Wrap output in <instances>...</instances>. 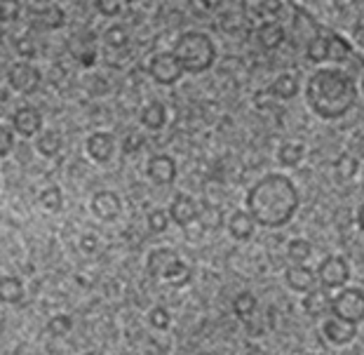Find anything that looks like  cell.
<instances>
[{"mask_svg": "<svg viewBox=\"0 0 364 355\" xmlns=\"http://www.w3.org/2000/svg\"><path fill=\"white\" fill-rule=\"evenodd\" d=\"M122 3H125V0H95V7L102 17L113 19L122 12Z\"/></svg>", "mask_w": 364, "mask_h": 355, "instance_id": "cell-34", "label": "cell"}, {"mask_svg": "<svg viewBox=\"0 0 364 355\" xmlns=\"http://www.w3.org/2000/svg\"><path fill=\"white\" fill-rule=\"evenodd\" d=\"M90 210L95 212L97 219L115 221L122 212V200L115 191H97L90 200Z\"/></svg>", "mask_w": 364, "mask_h": 355, "instance_id": "cell-10", "label": "cell"}, {"mask_svg": "<svg viewBox=\"0 0 364 355\" xmlns=\"http://www.w3.org/2000/svg\"><path fill=\"white\" fill-rule=\"evenodd\" d=\"M247 210L259 226L282 228L299 212V189L282 172H270L247 191Z\"/></svg>", "mask_w": 364, "mask_h": 355, "instance_id": "cell-1", "label": "cell"}, {"mask_svg": "<svg viewBox=\"0 0 364 355\" xmlns=\"http://www.w3.org/2000/svg\"><path fill=\"white\" fill-rule=\"evenodd\" d=\"M141 125L146 129H162L167 125V106L153 99L141 109Z\"/></svg>", "mask_w": 364, "mask_h": 355, "instance_id": "cell-19", "label": "cell"}, {"mask_svg": "<svg viewBox=\"0 0 364 355\" xmlns=\"http://www.w3.org/2000/svg\"><path fill=\"white\" fill-rule=\"evenodd\" d=\"M355 83L341 68H317L306 83L308 109L322 120H341L348 115L355 106Z\"/></svg>", "mask_w": 364, "mask_h": 355, "instance_id": "cell-2", "label": "cell"}, {"mask_svg": "<svg viewBox=\"0 0 364 355\" xmlns=\"http://www.w3.org/2000/svg\"><path fill=\"white\" fill-rule=\"evenodd\" d=\"M17 50H19V55L24 57V59H31L36 55V48H33V43L28 41V38H19L17 41Z\"/></svg>", "mask_w": 364, "mask_h": 355, "instance_id": "cell-39", "label": "cell"}, {"mask_svg": "<svg viewBox=\"0 0 364 355\" xmlns=\"http://www.w3.org/2000/svg\"><path fill=\"white\" fill-rule=\"evenodd\" d=\"M125 3H136V0H125Z\"/></svg>", "mask_w": 364, "mask_h": 355, "instance_id": "cell-45", "label": "cell"}, {"mask_svg": "<svg viewBox=\"0 0 364 355\" xmlns=\"http://www.w3.org/2000/svg\"><path fill=\"white\" fill-rule=\"evenodd\" d=\"M203 3V7L205 10H209V12H214V10H219V7L226 3V0H200Z\"/></svg>", "mask_w": 364, "mask_h": 355, "instance_id": "cell-41", "label": "cell"}, {"mask_svg": "<svg viewBox=\"0 0 364 355\" xmlns=\"http://www.w3.org/2000/svg\"><path fill=\"white\" fill-rule=\"evenodd\" d=\"M80 250L82 252H87V254H92L97 250V238L95 235H85L82 240H80Z\"/></svg>", "mask_w": 364, "mask_h": 355, "instance_id": "cell-40", "label": "cell"}, {"mask_svg": "<svg viewBox=\"0 0 364 355\" xmlns=\"http://www.w3.org/2000/svg\"><path fill=\"white\" fill-rule=\"evenodd\" d=\"M257 226H259V223L250 214V210H235L233 214H230V219H228V233L240 243L250 240Z\"/></svg>", "mask_w": 364, "mask_h": 355, "instance_id": "cell-16", "label": "cell"}, {"mask_svg": "<svg viewBox=\"0 0 364 355\" xmlns=\"http://www.w3.org/2000/svg\"><path fill=\"white\" fill-rule=\"evenodd\" d=\"M311 257H313V245L306 238H294V240L287 243V259L291 264H306Z\"/></svg>", "mask_w": 364, "mask_h": 355, "instance_id": "cell-24", "label": "cell"}, {"mask_svg": "<svg viewBox=\"0 0 364 355\" xmlns=\"http://www.w3.org/2000/svg\"><path fill=\"white\" fill-rule=\"evenodd\" d=\"M169 221H172V217H169V212L165 210H151L149 212V228L153 231V233H165V231L169 228Z\"/></svg>", "mask_w": 364, "mask_h": 355, "instance_id": "cell-32", "label": "cell"}, {"mask_svg": "<svg viewBox=\"0 0 364 355\" xmlns=\"http://www.w3.org/2000/svg\"><path fill=\"white\" fill-rule=\"evenodd\" d=\"M172 52L179 57L186 73H205L216 61V43L205 31H186L176 38Z\"/></svg>", "mask_w": 364, "mask_h": 355, "instance_id": "cell-3", "label": "cell"}, {"mask_svg": "<svg viewBox=\"0 0 364 355\" xmlns=\"http://www.w3.org/2000/svg\"><path fill=\"white\" fill-rule=\"evenodd\" d=\"M317 277H320V285L327 290H341L346 287L348 280H350V266L343 257L338 254H329L320 261L317 266Z\"/></svg>", "mask_w": 364, "mask_h": 355, "instance_id": "cell-7", "label": "cell"}, {"mask_svg": "<svg viewBox=\"0 0 364 355\" xmlns=\"http://www.w3.org/2000/svg\"><path fill=\"white\" fill-rule=\"evenodd\" d=\"M263 10L270 12V14L277 12L280 10V0H263Z\"/></svg>", "mask_w": 364, "mask_h": 355, "instance_id": "cell-42", "label": "cell"}, {"mask_svg": "<svg viewBox=\"0 0 364 355\" xmlns=\"http://www.w3.org/2000/svg\"><path fill=\"white\" fill-rule=\"evenodd\" d=\"M306 55H308V59L313 61V64H322V61H329V38H324V36L311 38Z\"/></svg>", "mask_w": 364, "mask_h": 355, "instance_id": "cell-28", "label": "cell"}, {"mask_svg": "<svg viewBox=\"0 0 364 355\" xmlns=\"http://www.w3.org/2000/svg\"><path fill=\"white\" fill-rule=\"evenodd\" d=\"M186 73L183 64L174 52H156L149 61V75L158 85H176L181 80V75Z\"/></svg>", "mask_w": 364, "mask_h": 355, "instance_id": "cell-6", "label": "cell"}, {"mask_svg": "<svg viewBox=\"0 0 364 355\" xmlns=\"http://www.w3.org/2000/svg\"><path fill=\"white\" fill-rule=\"evenodd\" d=\"M64 146V139L57 132V129H43L41 134L36 137V151L45 158H54Z\"/></svg>", "mask_w": 364, "mask_h": 355, "instance_id": "cell-20", "label": "cell"}, {"mask_svg": "<svg viewBox=\"0 0 364 355\" xmlns=\"http://www.w3.org/2000/svg\"><path fill=\"white\" fill-rule=\"evenodd\" d=\"M12 127L17 129L19 137H38L43 132V113L36 106H19L12 113Z\"/></svg>", "mask_w": 364, "mask_h": 355, "instance_id": "cell-11", "label": "cell"}, {"mask_svg": "<svg viewBox=\"0 0 364 355\" xmlns=\"http://www.w3.org/2000/svg\"><path fill=\"white\" fill-rule=\"evenodd\" d=\"M71 327H73V320L64 313L54 315V318H50V322H48V329L52 337H66L68 332H71Z\"/></svg>", "mask_w": 364, "mask_h": 355, "instance_id": "cell-33", "label": "cell"}, {"mask_svg": "<svg viewBox=\"0 0 364 355\" xmlns=\"http://www.w3.org/2000/svg\"><path fill=\"white\" fill-rule=\"evenodd\" d=\"M21 12V3L19 0H0V14H3V21L10 24V21H17Z\"/></svg>", "mask_w": 364, "mask_h": 355, "instance_id": "cell-37", "label": "cell"}, {"mask_svg": "<svg viewBox=\"0 0 364 355\" xmlns=\"http://www.w3.org/2000/svg\"><path fill=\"white\" fill-rule=\"evenodd\" d=\"M299 90H301V85L294 73H280L273 80V85H270V95L277 99H294L299 95Z\"/></svg>", "mask_w": 364, "mask_h": 355, "instance_id": "cell-21", "label": "cell"}, {"mask_svg": "<svg viewBox=\"0 0 364 355\" xmlns=\"http://www.w3.org/2000/svg\"><path fill=\"white\" fill-rule=\"evenodd\" d=\"M350 57V45H348L343 38L331 36L329 38V59L331 61H346Z\"/></svg>", "mask_w": 364, "mask_h": 355, "instance_id": "cell-31", "label": "cell"}, {"mask_svg": "<svg viewBox=\"0 0 364 355\" xmlns=\"http://www.w3.org/2000/svg\"><path fill=\"white\" fill-rule=\"evenodd\" d=\"M104 43L108 45V48H113V50L127 48V43H129L127 28H125V26H120V24H111V26H108V28L104 31Z\"/></svg>", "mask_w": 364, "mask_h": 355, "instance_id": "cell-29", "label": "cell"}, {"mask_svg": "<svg viewBox=\"0 0 364 355\" xmlns=\"http://www.w3.org/2000/svg\"><path fill=\"white\" fill-rule=\"evenodd\" d=\"M257 41L263 50H277L284 43V28L277 21H263L257 28Z\"/></svg>", "mask_w": 364, "mask_h": 355, "instance_id": "cell-18", "label": "cell"}, {"mask_svg": "<svg viewBox=\"0 0 364 355\" xmlns=\"http://www.w3.org/2000/svg\"><path fill=\"white\" fill-rule=\"evenodd\" d=\"M14 134H17V129L10 127V125H3L0 127V156L7 158L14 149Z\"/></svg>", "mask_w": 364, "mask_h": 355, "instance_id": "cell-36", "label": "cell"}, {"mask_svg": "<svg viewBox=\"0 0 364 355\" xmlns=\"http://www.w3.org/2000/svg\"><path fill=\"white\" fill-rule=\"evenodd\" d=\"M85 151H87V156L95 160V163L104 165L108 160L113 158V151H115V139L111 132H104V129H97V132H92L87 137V142H85Z\"/></svg>", "mask_w": 364, "mask_h": 355, "instance_id": "cell-14", "label": "cell"}, {"mask_svg": "<svg viewBox=\"0 0 364 355\" xmlns=\"http://www.w3.org/2000/svg\"><path fill=\"white\" fill-rule=\"evenodd\" d=\"M146 268H149V273L153 277L174 285V287H183L191 280V268L183 264L181 257L172 247H158V250H153L149 254V259H146Z\"/></svg>", "mask_w": 364, "mask_h": 355, "instance_id": "cell-4", "label": "cell"}, {"mask_svg": "<svg viewBox=\"0 0 364 355\" xmlns=\"http://www.w3.org/2000/svg\"><path fill=\"white\" fill-rule=\"evenodd\" d=\"M322 334L327 337V341H331L334 346H346L350 344L355 337H358V325L348 320H341L336 315H331L329 320L322 322Z\"/></svg>", "mask_w": 364, "mask_h": 355, "instance_id": "cell-15", "label": "cell"}, {"mask_svg": "<svg viewBox=\"0 0 364 355\" xmlns=\"http://www.w3.org/2000/svg\"><path fill=\"white\" fill-rule=\"evenodd\" d=\"M284 282L287 287L294 292H301V295H308L311 290H315L320 285V277H317V271H313L311 266L304 264H291L284 271Z\"/></svg>", "mask_w": 364, "mask_h": 355, "instance_id": "cell-12", "label": "cell"}, {"mask_svg": "<svg viewBox=\"0 0 364 355\" xmlns=\"http://www.w3.org/2000/svg\"><path fill=\"white\" fill-rule=\"evenodd\" d=\"M198 223H200V226H203L205 231H216V228H221L223 214H221V210H219V205H214V203H203V205H200Z\"/></svg>", "mask_w": 364, "mask_h": 355, "instance_id": "cell-25", "label": "cell"}, {"mask_svg": "<svg viewBox=\"0 0 364 355\" xmlns=\"http://www.w3.org/2000/svg\"><path fill=\"white\" fill-rule=\"evenodd\" d=\"M146 144V137L139 134V132H129L125 134V139H122V153H127V156H134V153H139L144 149Z\"/></svg>", "mask_w": 364, "mask_h": 355, "instance_id": "cell-35", "label": "cell"}, {"mask_svg": "<svg viewBox=\"0 0 364 355\" xmlns=\"http://www.w3.org/2000/svg\"><path fill=\"white\" fill-rule=\"evenodd\" d=\"M146 174L158 186H172L176 181V160L167 153H156L146 163Z\"/></svg>", "mask_w": 364, "mask_h": 355, "instance_id": "cell-9", "label": "cell"}, {"mask_svg": "<svg viewBox=\"0 0 364 355\" xmlns=\"http://www.w3.org/2000/svg\"><path fill=\"white\" fill-rule=\"evenodd\" d=\"M334 172L341 181H350L355 174L360 172V160L350 156V153H341V156L336 158L334 163Z\"/></svg>", "mask_w": 364, "mask_h": 355, "instance_id": "cell-26", "label": "cell"}, {"mask_svg": "<svg viewBox=\"0 0 364 355\" xmlns=\"http://www.w3.org/2000/svg\"><path fill=\"white\" fill-rule=\"evenodd\" d=\"M41 205L48 212H59L64 207V193H61L59 186H48L41 193Z\"/></svg>", "mask_w": 364, "mask_h": 355, "instance_id": "cell-30", "label": "cell"}, {"mask_svg": "<svg viewBox=\"0 0 364 355\" xmlns=\"http://www.w3.org/2000/svg\"><path fill=\"white\" fill-rule=\"evenodd\" d=\"M0 299H3V304H21V299H24V285H21L19 277H12V275H3V280H0Z\"/></svg>", "mask_w": 364, "mask_h": 355, "instance_id": "cell-22", "label": "cell"}, {"mask_svg": "<svg viewBox=\"0 0 364 355\" xmlns=\"http://www.w3.org/2000/svg\"><path fill=\"white\" fill-rule=\"evenodd\" d=\"M7 83L12 85V90L21 92V95H31V92L41 88L43 73L31 61H14L10 71H7Z\"/></svg>", "mask_w": 364, "mask_h": 355, "instance_id": "cell-8", "label": "cell"}, {"mask_svg": "<svg viewBox=\"0 0 364 355\" xmlns=\"http://www.w3.org/2000/svg\"><path fill=\"white\" fill-rule=\"evenodd\" d=\"M257 304L259 301L252 292H240V295L233 299V313L237 315V318L247 320V318H252L254 311H257Z\"/></svg>", "mask_w": 364, "mask_h": 355, "instance_id": "cell-27", "label": "cell"}, {"mask_svg": "<svg viewBox=\"0 0 364 355\" xmlns=\"http://www.w3.org/2000/svg\"><path fill=\"white\" fill-rule=\"evenodd\" d=\"M362 92H364V75H362Z\"/></svg>", "mask_w": 364, "mask_h": 355, "instance_id": "cell-44", "label": "cell"}, {"mask_svg": "<svg viewBox=\"0 0 364 355\" xmlns=\"http://www.w3.org/2000/svg\"><path fill=\"white\" fill-rule=\"evenodd\" d=\"M315 355H320V353H315Z\"/></svg>", "mask_w": 364, "mask_h": 355, "instance_id": "cell-46", "label": "cell"}, {"mask_svg": "<svg viewBox=\"0 0 364 355\" xmlns=\"http://www.w3.org/2000/svg\"><path fill=\"white\" fill-rule=\"evenodd\" d=\"M149 322H151V327H156V329H167V327H169V322H172V318H169V311H167V308L156 306V308H153V311L149 313Z\"/></svg>", "mask_w": 364, "mask_h": 355, "instance_id": "cell-38", "label": "cell"}, {"mask_svg": "<svg viewBox=\"0 0 364 355\" xmlns=\"http://www.w3.org/2000/svg\"><path fill=\"white\" fill-rule=\"evenodd\" d=\"M331 315L348 322L364 320V290L362 287H341L338 295L331 299Z\"/></svg>", "mask_w": 364, "mask_h": 355, "instance_id": "cell-5", "label": "cell"}, {"mask_svg": "<svg viewBox=\"0 0 364 355\" xmlns=\"http://www.w3.org/2000/svg\"><path fill=\"white\" fill-rule=\"evenodd\" d=\"M169 217L176 223V226L181 228H188L191 223H196L198 217H200V205L193 200L191 196H186V193H179L172 203H169Z\"/></svg>", "mask_w": 364, "mask_h": 355, "instance_id": "cell-13", "label": "cell"}, {"mask_svg": "<svg viewBox=\"0 0 364 355\" xmlns=\"http://www.w3.org/2000/svg\"><path fill=\"white\" fill-rule=\"evenodd\" d=\"M304 156H306V149L301 142H284L280 149H277V160H280L282 167H299Z\"/></svg>", "mask_w": 364, "mask_h": 355, "instance_id": "cell-23", "label": "cell"}, {"mask_svg": "<svg viewBox=\"0 0 364 355\" xmlns=\"http://www.w3.org/2000/svg\"><path fill=\"white\" fill-rule=\"evenodd\" d=\"M358 226H360V233L364 235V203L360 205V210H358Z\"/></svg>", "mask_w": 364, "mask_h": 355, "instance_id": "cell-43", "label": "cell"}, {"mask_svg": "<svg viewBox=\"0 0 364 355\" xmlns=\"http://www.w3.org/2000/svg\"><path fill=\"white\" fill-rule=\"evenodd\" d=\"M331 299L334 297H329L327 287H315L308 292L301 304H304V311L311 315V318H320V315L331 311Z\"/></svg>", "mask_w": 364, "mask_h": 355, "instance_id": "cell-17", "label": "cell"}]
</instances>
